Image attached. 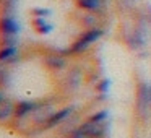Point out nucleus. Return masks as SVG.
Returning a JSON list of instances; mask_svg holds the SVG:
<instances>
[{
  "instance_id": "obj_1",
  "label": "nucleus",
  "mask_w": 151,
  "mask_h": 138,
  "mask_svg": "<svg viewBox=\"0 0 151 138\" xmlns=\"http://www.w3.org/2000/svg\"><path fill=\"white\" fill-rule=\"evenodd\" d=\"M20 33V24L12 15H2L0 17V34L7 36H17Z\"/></svg>"
},
{
  "instance_id": "obj_2",
  "label": "nucleus",
  "mask_w": 151,
  "mask_h": 138,
  "mask_svg": "<svg viewBox=\"0 0 151 138\" xmlns=\"http://www.w3.org/2000/svg\"><path fill=\"white\" fill-rule=\"evenodd\" d=\"M73 111H75L73 106H68V107H63V109H60V111H57L55 114H52L50 117H47L46 124H44V128H52V127H55V125L65 122L67 119L72 115Z\"/></svg>"
},
{
  "instance_id": "obj_3",
  "label": "nucleus",
  "mask_w": 151,
  "mask_h": 138,
  "mask_svg": "<svg viewBox=\"0 0 151 138\" xmlns=\"http://www.w3.org/2000/svg\"><path fill=\"white\" fill-rule=\"evenodd\" d=\"M102 34H104V31L101 29V28H96V26H93V28H89V29H86L85 33H81V36L78 37L81 42H85L86 46H91L93 42H96V41H99L102 37Z\"/></svg>"
},
{
  "instance_id": "obj_4",
  "label": "nucleus",
  "mask_w": 151,
  "mask_h": 138,
  "mask_svg": "<svg viewBox=\"0 0 151 138\" xmlns=\"http://www.w3.org/2000/svg\"><path fill=\"white\" fill-rule=\"evenodd\" d=\"M75 5H76V8H80V10L93 13V12L101 10L102 5H104V0H75Z\"/></svg>"
},
{
  "instance_id": "obj_5",
  "label": "nucleus",
  "mask_w": 151,
  "mask_h": 138,
  "mask_svg": "<svg viewBox=\"0 0 151 138\" xmlns=\"http://www.w3.org/2000/svg\"><path fill=\"white\" fill-rule=\"evenodd\" d=\"M36 102H31V101H21L18 104H15V117L17 119H23L26 117L28 114H31L33 111H36Z\"/></svg>"
},
{
  "instance_id": "obj_6",
  "label": "nucleus",
  "mask_w": 151,
  "mask_h": 138,
  "mask_svg": "<svg viewBox=\"0 0 151 138\" xmlns=\"http://www.w3.org/2000/svg\"><path fill=\"white\" fill-rule=\"evenodd\" d=\"M31 26L37 34H49L52 31V24L47 21V18H33Z\"/></svg>"
},
{
  "instance_id": "obj_7",
  "label": "nucleus",
  "mask_w": 151,
  "mask_h": 138,
  "mask_svg": "<svg viewBox=\"0 0 151 138\" xmlns=\"http://www.w3.org/2000/svg\"><path fill=\"white\" fill-rule=\"evenodd\" d=\"M44 62H46V67L49 70H62V68H65V65H67V60L63 59L62 55H57V54L47 55Z\"/></svg>"
},
{
  "instance_id": "obj_8",
  "label": "nucleus",
  "mask_w": 151,
  "mask_h": 138,
  "mask_svg": "<svg viewBox=\"0 0 151 138\" xmlns=\"http://www.w3.org/2000/svg\"><path fill=\"white\" fill-rule=\"evenodd\" d=\"M18 55L17 47H0V63L13 62Z\"/></svg>"
},
{
  "instance_id": "obj_9",
  "label": "nucleus",
  "mask_w": 151,
  "mask_h": 138,
  "mask_svg": "<svg viewBox=\"0 0 151 138\" xmlns=\"http://www.w3.org/2000/svg\"><path fill=\"white\" fill-rule=\"evenodd\" d=\"M15 114V104H12L8 99H4L0 102V120H5V119L12 117Z\"/></svg>"
},
{
  "instance_id": "obj_10",
  "label": "nucleus",
  "mask_w": 151,
  "mask_h": 138,
  "mask_svg": "<svg viewBox=\"0 0 151 138\" xmlns=\"http://www.w3.org/2000/svg\"><path fill=\"white\" fill-rule=\"evenodd\" d=\"M17 36H7V34H0V47H17Z\"/></svg>"
},
{
  "instance_id": "obj_11",
  "label": "nucleus",
  "mask_w": 151,
  "mask_h": 138,
  "mask_svg": "<svg viewBox=\"0 0 151 138\" xmlns=\"http://www.w3.org/2000/svg\"><path fill=\"white\" fill-rule=\"evenodd\" d=\"M107 117H109L107 111H99V112H96V114H93L88 120L94 122V124H104V122H107Z\"/></svg>"
},
{
  "instance_id": "obj_12",
  "label": "nucleus",
  "mask_w": 151,
  "mask_h": 138,
  "mask_svg": "<svg viewBox=\"0 0 151 138\" xmlns=\"http://www.w3.org/2000/svg\"><path fill=\"white\" fill-rule=\"evenodd\" d=\"M50 15L49 8H42V7H36L31 10V17L33 18H47Z\"/></svg>"
},
{
  "instance_id": "obj_13",
  "label": "nucleus",
  "mask_w": 151,
  "mask_h": 138,
  "mask_svg": "<svg viewBox=\"0 0 151 138\" xmlns=\"http://www.w3.org/2000/svg\"><path fill=\"white\" fill-rule=\"evenodd\" d=\"M109 86H111V80H109V78H102L101 81H98L96 89H98L101 94H106V93L109 91Z\"/></svg>"
},
{
  "instance_id": "obj_14",
  "label": "nucleus",
  "mask_w": 151,
  "mask_h": 138,
  "mask_svg": "<svg viewBox=\"0 0 151 138\" xmlns=\"http://www.w3.org/2000/svg\"><path fill=\"white\" fill-rule=\"evenodd\" d=\"M4 99H7V98H5V94H4V93H2V91H0V102H2V101H4Z\"/></svg>"
},
{
  "instance_id": "obj_15",
  "label": "nucleus",
  "mask_w": 151,
  "mask_h": 138,
  "mask_svg": "<svg viewBox=\"0 0 151 138\" xmlns=\"http://www.w3.org/2000/svg\"><path fill=\"white\" fill-rule=\"evenodd\" d=\"M70 138H89V137H70Z\"/></svg>"
}]
</instances>
